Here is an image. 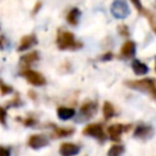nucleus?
<instances>
[{"mask_svg":"<svg viewBox=\"0 0 156 156\" xmlns=\"http://www.w3.org/2000/svg\"><path fill=\"white\" fill-rule=\"evenodd\" d=\"M12 91H13V89H12L10 85L5 84V83L0 79V93H1V95H7V94H11Z\"/></svg>","mask_w":156,"mask_h":156,"instance_id":"nucleus-20","label":"nucleus"},{"mask_svg":"<svg viewBox=\"0 0 156 156\" xmlns=\"http://www.w3.org/2000/svg\"><path fill=\"white\" fill-rule=\"evenodd\" d=\"M124 152V146L121 145V144H113L108 151H107V156H122Z\"/></svg>","mask_w":156,"mask_h":156,"instance_id":"nucleus-19","label":"nucleus"},{"mask_svg":"<svg viewBox=\"0 0 156 156\" xmlns=\"http://www.w3.org/2000/svg\"><path fill=\"white\" fill-rule=\"evenodd\" d=\"M154 32L156 33V26H154Z\"/></svg>","mask_w":156,"mask_h":156,"instance_id":"nucleus-29","label":"nucleus"},{"mask_svg":"<svg viewBox=\"0 0 156 156\" xmlns=\"http://www.w3.org/2000/svg\"><path fill=\"white\" fill-rule=\"evenodd\" d=\"M96 112H98V102H96V101L89 100V101H85V102L80 106V115H82L85 119L91 118Z\"/></svg>","mask_w":156,"mask_h":156,"instance_id":"nucleus-9","label":"nucleus"},{"mask_svg":"<svg viewBox=\"0 0 156 156\" xmlns=\"http://www.w3.org/2000/svg\"><path fill=\"white\" fill-rule=\"evenodd\" d=\"M0 156H11V147L0 145Z\"/></svg>","mask_w":156,"mask_h":156,"instance_id":"nucleus-24","label":"nucleus"},{"mask_svg":"<svg viewBox=\"0 0 156 156\" xmlns=\"http://www.w3.org/2000/svg\"><path fill=\"white\" fill-rule=\"evenodd\" d=\"M130 1H132V4L134 5V7H135L140 13H143V15H145V16L149 13V11H147V10H145V9H144V6L141 5V1H140V0H130Z\"/></svg>","mask_w":156,"mask_h":156,"instance_id":"nucleus-21","label":"nucleus"},{"mask_svg":"<svg viewBox=\"0 0 156 156\" xmlns=\"http://www.w3.org/2000/svg\"><path fill=\"white\" fill-rule=\"evenodd\" d=\"M80 18V10L77 7H73L72 10H69V12L66 16V21L71 24V26H77Z\"/></svg>","mask_w":156,"mask_h":156,"instance_id":"nucleus-16","label":"nucleus"},{"mask_svg":"<svg viewBox=\"0 0 156 156\" xmlns=\"http://www.w3.org/2000/svg\"><path fill=\"white\" fill-rule=\"evenodd\" d=\"M80 147L72 143H63L60 146V154L62 156H74L79 152Z\"/></svg>","mask_w":156,"mask_h":156,"instance_id":"nucleus-11","label":"nucleus"},{"mask_svg":"<svg viewBox=\"0 0 156 156\" xmlns=\"http://www.w3.org/2000/svg\"><path fill=\"white\" fill-rule=\"evenodd\" d=\"M22 123H23L26 127H33V126L37 124V119L33 118V117H27V118H24V119L22 121Z\"/></svg>","mask_w":156,"mask_h":156,"instance_id":"nucleus-23","label":"nucleus"},{"mask_svg":"<svg viewBox=\"0 0 156 156\" xmlns=\"http://www.w3.org/2000/svg\"><path fill=\"white\" fill-rule=\"evenodd\" d=\"M118 33H119L122 37H124V38H128V37H129V30H128V27H127L126 24L118 26Z\"/></svg>","mask_w":156,"mask_h":156,"instance_id":"nucleus-22","label":"nucleus"},{"mask_svg":"<svg viewBox=\"0 0 156 156\" xmlns=\"http://www.w3.org/2000/svg\"><path fill=\"white\" fill-rule=\"evenodd\" d=\"M38 60H39V52L34 50V51H32V52H28V54L21 56V58H20V65H21L22 69H27V68H29V66H30L32 63H34V62L38 61Z\"/></svg>","mask_w":156,"mask_h":156,"instance_id":"nucleus-10","label":"nucleus"},{"mask_svg":"<svg viewBox=\"0 0 156 156\" xmlns=\"http://www.w3.org/2000/svg\"><path fill=\"white\" fill-rule=\"evenodd\" d=\"M130 127H132L130 124H128V126H123V124H121V123L111 124V126L107 128V134H108V136H110V139H111L112 141L118 143V141L121 140V135H122L124 132L129 130Z\"/></svg>","mask_w":156,"mask_h":156,"instance_id":"nucleus-6","label":"nucleus"},{"mask_svg":"<svg viewBox=\"0 0 156 156\" xmlns=\"http://www.w3.org/2000/svg\"><path fill=\"white\" fill-rule=\"evenodd\" d=\"M74 133V128H62L52 126V136L54 138H66Z\"/></svg>","mask_w":156,"mask_h":156,"instance_id":"nucleus-15","label":"nucleus"},{"mask_svg":"<svg viewBox=\"0 0 156 156\" xmlns=\"http://www.w3.org/2000/svg\"><path fill=\"white\" fill-rule=\"evenodd\" d=\"M128 88L141 91L151 96L156 101V80L154 78H145V79H138V80H127L124 83Z\"/></svg>","mask_w":156,"mask_h":156,"instance_id":"nucleus-1","label":"nucleus"},{"mask_svg":"<svg viewBox=\"0 0 156 156\" xmlns=\"http://www.w3.org/2000/svg\"><path fill=\"white\" fill-rule=\"evenodd\" d=\"M21 76H23L26 78V80L32 84V85H35V87H41V85H45L46 84V79L44 78V76L37 71H33V69H22L21 71Z\"/></svg>","mask_w":156,"mask_h":156,"instance_id":"nucleus-4","label":"nucleus"},{"mask_svg":"<svg viewBox=\"0 0 156 156\" xmlns=\"http://www.w3.org/2000/svg\"><path fill=\"white\" fill-rule=\"evenodd\" d=\"M40 7H41V1H37V4H35V5H34V7H33L32 15H35V13L40 10Z\"/></svg>","mask_w":156,"mask_h":156,"instance_id":"nucleus-26","label":"nucleus"},{"mask_svg":"<svg viewBox=\"0 0 156 156\" xmlns=\"http://www.w3.org/2000/svg\"><path fill=\"white\" fill-rule=\"evenodd\" d=\"M6 110L0 106V123L2 126H6Z\"/></svg>","mask_w":156,"mask_h":156,"instance_id":"nucleus-25","label":"nucleus"},{"mask_svg":"<svg viewBox=\"0 0 156 156\" xmlns=\"http://www.w3.org/2000/svg\"><path fill=\"white\" fill-rule=\"evenodd\" d=\"M102 113L105 119H111L115 116V107L110 101H105L102 106Z\"/></svg>","mask_w":156,"mask_h":156,"instance_id":"nucleus-18","label":"nucleus"},{"mask_svg":"<svg viewBox=\"0 0 156 156\" xmlns=\"http://www.w3.org/2000/svg\"><path fill=\"white\" fill-rule=\"evenodd\" d=\"M37 44V37L34 34H28V35H24L22 37L21 39V43L18 45V51H24V50H28L30 49L32 46H34Z\"/></svg>","mask_w":156,"mask_h":156,"instance_id":"nucleus-12","label":"nucleus"},{"mask_svg":"<svg viewBox=\"0 0 156 156\" xmlns=\"http://www.w3.org/2000/svg\"><path fill=\"white\" fill-rule=\"evenodd\" d=\"M135 55V43L127 40L121 48V56L124 58H132Z\"/></svg>","mask_w":156,"mask_h":156,"instance_id":"nucleus-13","label":"nucleus"},{"mask_svg":"<svg viewBox=\"0 0 156 156\" xmlns=\"http://www.w3.org/2000/svg\"><path fill=\"white\" fill-rule=\"evenodd\" d=\"M4 46H5V37L0 35V50H2Z\"/></svg>","mask_w":156,"mask_h":156,"instance_id":"nucleus-28","label":"nucleus"},{"mask_svg":"<svg viewBox=\"0 0 156 156\" xmlns=\"http://www.w3.org/2000/svg\"><path fill=\"white\" fill-rule=\"evenodd\" d=\"M56 113H57V117H58L60 119L67 121V119H71V118L76 115V111H74V108H72V107L60 106V107H57Z\"/></svg>","mask_w":156,"mask_h":156,"instance_id":"nucleus-14","label":"nucleus"},{"mask_svg":"<svg viewBox=\"0 0 156 156\" xmlns=\"http://www.w3.org/2000/svg\"><path fill=\"white\" fill-rule=\"evenodd\" d=\"M132 68H133V72L136 76H144V74H146L149 72V67L145 63H143L141 61H139V60H134L132 62Z\"/></svg>","mask_w":156,"mask_h":156,"instance_id":"nucleus-17","label":"nucleus"},{"mask_svg":"<svg viewBox=\"0 0 156 156\" xmlns=\"http://www.w3.org/2000/svg\"><path fill=\"white\" fill-rule=\"evenodd\" d=\"M152 135H154V128L149 124H138L133 133V136L140 140H149L150 138H152Z\"/></svg>","mask_w":156,"mask_h":156,"instance_id":"nucleus-7","label":"nucleus"},{"mask_svg":"<svg viewBox=\"0 0 156 156\" xmlns=\"http://www.w3.org/2000/svg\"><path fill=\"white\" fill-rule=\"evenodd\" d=\"M83 134L84 135H89L91 138H95L96 140H99L101 143L105 141L106 138H107V135H106V133H105V130L102 128V124H100V123H90V124H88L87 127H84Z\"/></svg>","mask_w":156,"mask_h":156,"instance_id":"nucleus-3","label":"nucleus"},{"mask_svg":"<svg viewBox=\"0 0 156 156\" xmlns=\"http://www.w3.org/2000/svg\"><path fill=\"white\" fill-rule=\"evenodd\" d=\"M111 58H112V54H111L110 51H108V52H106L105 55H102V56L100 57V60H101V61H108V60H111Z\"/></svg>","mask_w":156,"mask_h":156,"instance_id":"nucleus-27","label":"nucleus"},{"mask_svg":"<svg viewBox=\"0 0 156 156\" xmlns=\"http://www.w3.org/2000/svg\"><path fill=\"white\" fill-rule=\"evenodd\" d=\"M48 144H49V140L43 134H33L28 139V146L34 150H39V149L46 146Z\"/></svg>","mask_w":156,"mask_h":156,"instance_id":"nucleus-8","label":"nucleus"},{"mask_svg":"<svg viewBox=\"0 0 156 156\" xmlns=\"http://www.w3.org/2000/svg\"><path fill=\"white\" fill-rule=\"evenodd\" d=\"M56 44L60 50H78L83 46L80 41H77L73 33L60 29L56 38Z\"/></svg>","mask_w":156,"mask_h":156,"instance_id":"nucleus-2","label":"nucleus"},{"mask_svg":"<svg viewBox=\"0 0 156 156\" xmlns=\"http://www.w3.org/2000/svg\"><path fill=\"white\" fill-rule=\"evenodd\" d=\"M155 71H156V63H155Z\"/></svg>","mask_w":156,"mask_h":156,"instance_id":"nucleus-30","label":"nucleus"},{"mask_svg":"<svg viewBox=\"0 0 156 156\" xmlns=\"http://www.w3.org/2000/svg\"><path fill=\"white\" fill-rule=\"evenodd\" d=\"M111 13L113 17L116 18H126L127 16H129L130 10L128 7V4L126 0H115L111 5Z\"/></svg>","mask_w":156,"mask_h":156,"instance_id":"nucleus-5","label":"nucleus"}]
</instances>
